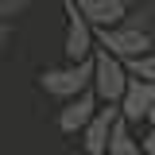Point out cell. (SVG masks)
I'll return each mask as SVG.
<instances>
[{"instance_id":"5b68a950","label":"cell","mask_w":155,"mask_h":155,"mask_svg":"<svg viewBox=\"0 0 155 155\" xmlns=\"http://www.w3.org/2000/svg\"><path fill=\"white\" fill-rule=\"evenodd\" d=\"M93 51H97V47H93V27H89L85 19L78 16V8L66 0V43H62L66 66H74V62H85Z\"/></svg>"},{"instance_id":"3957f363","label":"cell","mask_w":155,"mask_h":155,"mask_svg":"<svg viewBox=\"0 0 155 155\" xmlns=\"http://www.w3.org/2000/svg\"><path fill=\"white\" fill-rule=\"evenodd\" d=\"M93 47L113 54L116 62H128V58L151 54V35H140V31H128L124 23H116L109 31H93Z\"/></svg>"},{"instance_id":"277c9868","label":"cell","mask_w":155,"mask_h":155,"mask_svg":"<svg viewBox=\"0 0 155 155\" xmlns=\"http://www.w3.org/2000/svg\"><path fill=\"white\" fill-rule=\"evenodd\" d=\"M116 116L128 124V128H140V124H151V109H155V85L147 81H128L120 101L113 105Z\"/></svg>"},{"instance_id":"7c38bea8","label":"cell","mask_w":155,"mask_h":155,"mask_svg":"<svg viewBox=\"0 0 155 155\" xmlns=\"http://www.w3.org/2000/svg\"><path fill=\"white\" fill-rule=\"evenodd\" d=\"M23 8H27V0H0V23L12 27V19L23 16Z\"/></svg>"},{"instance_id":"9c48e42d","label":"cell","mask_w":155,"mask_h":155,"mask_svg":"<svg viewBox=\"0 0 155 155\" xmlns=\"http://www.w3.org/2000/svg\"><path fill=\"white\" fill-rule=\"evenodd\" d=\"M105 155H140V147H136V128H128L120 116H116V120H113V128H109Z\"/></svg>"},{"instance_id":"8992f818","label":"cell","mask_w":155,"mask_h":155,"mask_svg":"<svg viewBox=\"0 0 155 155\" xmlns=\"http://www.w3.org/2000/svg\"><path fill=\"white\" fill-rule=\"evenodd\" d=\"M70 4L78 8V16L85 19L93 31H109V27H116V23L124 19V12H128L120 0H70Z\"/></svg>"},{"instance_id":"6da1fadb","label":"cell","mask_w":155,"mask_h":155,"mask_svg":"<svg viewBox=\"0 0 155 155\" xmlns=\"http://www.w3.org/2000/svg\"><path fill=\"white\" fill-rule=\"evenodd\" d=\"M89 66H93V74H89V93H93V101L97 105H116L120 93H124V85H128L124 66L113 54H105V51H93L89 54Z\"/></svg>"},{"instance_id":"30bf717a","label":"cell","mask_w":155,"mask_h":155,"mask_svg":"<svg viewBox=\"0 0 155 155\" xmlns=\"http://www.w3.org/2000/svg\"><path fill=\"white\" fill-rule=\"evenodd\" d=\"M155 8L151 4H136V8H128V12H124V19H120V23H124V27H128V31H140V35H151V27H155Z\"/></svg>"},{"instance_id":"52a82bcc","label":"cell","mask_w":155,"mask_h":155,"mask_svg":"<svg viewBox=\"0 0 155 155\" xmlns=\"http://www.w3.org/2000/svg\"><path fill=\"white\" fill-rule=\"evenodd\" d=\"M116 120V109L113 105H97V113L89 116V124L81 128V147H85V155H105V143H109V128H113Z\"/></svg>"},{"instance_id":"ba28073f","label":"cell","mask_w":155,"mask_h":155,"mask_svg":"<svg viewBox=\"0 0 155 155\" xmlns=\"http://www.w3.org/2000/svg\"><path fill=\"white\" fill-rule=\"evenodd\" d=\"M93 113H97L93 93H81V97L62 101V109H58V132H62V136H78L85 124H89V116H93Z\"/></svg>"},{"instance_id":"4fadbf2b","label":"cell","mask_w":155,"mask_h":155,"mask_svg":"<svg viewBox=\"0 0 155 155\" xmlns=\"http://www.w3.org/2000/svg\"><path fill=\"white\" fill-rule=\"evenodd\" d=\"M43 4H47V0H43Z\"/></svg>"},{"instance_id":"7a4b0ae2","label":"cell","mask_w":155,"mask_h":155,"mask_svg":"<svg viewBox=\"0 0 155 155\" xmlns=\"http://www.w3.org/2000/svg\"><path fill=\"white\" fill-rule=\"evenodd\" d=\"M89 74H93L89 58L85 62H74V66H51V70L39 74V89L58 97V101H70V97L89 93Z\"/></svg>"},{"instance_id":"8fae6325","label":"cell","mask_w":155,"mask_h":155,"mask_svg":"<svg viewBox=\"0 0 155 155\" xmlns=\"http://www.w3.org/2000/svg\"><path fill=\"white\" fill-rule=\"evenodd\" d=\"M120 66H124L128 81H147V85H155V54H140V58H128V62H120Z\"/></svg>"}]
</instances>
